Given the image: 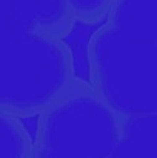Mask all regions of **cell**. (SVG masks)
<instances>
[{
    "label": "cell",
    "instance_id": "6da1fadb",
    "mask_svg": "<svg viewBox=\"0 0 157 158\" xmlns=\"http://www.w3.org/2000/svg\"><path fill=\"white\" fill-rule=\"evenodd\" d=\"M86 60L88 83L119 117L157 114V0H112Z\"/></svg>",
    "mask_w": 157,
    "mask_h": 158
},
{
    "label": "cell",
    "instance_id": "7a4b0ae2",
    "mask_svg": "<svg viewBox=\"0 0 157 158\" xmlns=\"http://www.w3.org/2000/svg\"><path fill=\"white\" fill-rule=\"evenodd\" d=\"M65 39L0 19V110L39 115L76 78Z\"/></svg>",
    "mask_w": 157,
    "mask_h": 158
},
{
    "label": "cell",
    "instance_id": "3957f363",
    "mask_svg": "<svg viewBox=\"0 0 157 158\" xmlns=\"http://www.w3.org/2000/svg\"><path fill=\"white\" fill-rule=\"evenodd\" d=\"M37 117L29 158H108L122 127V117L79 77Z\"/></svg>",
    "mask_w": 157,
    "mask_h": 158
},
{
    "label": "cell",
    "instance_id": "277c9868",
    "mask_svg": "<svg viewBox=\"0 0 157 158\" xmlns=\"http://www.w3.org/2000/svg\"><path fill=\"white\" fill-rule=\"evenodd\" d=\"M0 19L65 39L76 20L65 0H0Z\"/></svg>",
    "mask_w": 157,
    "mask_h": 158
},
{
    "label": "cell",
    "instance_id": "5b68a950",
    "mask_svg": "<svg viewBox=\"0 0 157 158\" xmlns=\"http://www.w3.org/2000/svg\"><path fill=\"white\" fill-rule=\"evenodd\" d=\"M108 158H157V114L122 118L119 138Z\"/></svg>",
    "mask_w": 157,
    "mask_h": 158
},
{
    "label": "cell",
    "instance_id": "8992f818",
    "mask_svg": "<svg viewBox=\"0 0 157 158\" xmlns=\"http://www.w3.org/2000/svg\"><path fill=\"white\" fill-rule=\"evenodd\" d=\"M33 138L20 118L0 110V158H29Z\"/></svg>",
    "mask_w": 157,
    "mask_h": 158
},
{
    "label": "cell",
    "instance_id": "52a82bcc",
    "mask_svg": "<svg viewBox=\"0 0 157 158\" xmlns=\"http://www.w3.org/2000/svg\"><path fill=\"white\" fill-rule=\"evenodd\" d=\"M76 22L85 25H97L103 22L112 0H65Z\"/></svg>",
    "mask_w": 157,
    "mask_h": 158
}]
</instances>
